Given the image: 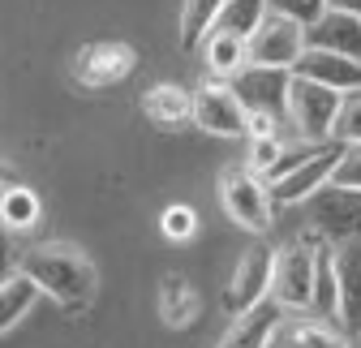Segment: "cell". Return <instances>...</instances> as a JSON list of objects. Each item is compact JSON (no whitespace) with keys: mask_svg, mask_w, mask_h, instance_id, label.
Here are the masks:
<instances>
[{"mask_svg":"<svg viewBox=\"0 0 361 348\" xmlns=\"http://www.w3.org/2000/svg\"><path fill=\"white\" fill-rule=\"evenodd\" d=\"M314 314H336V267H331V241L319 237L314 245V288H310Z\"/></svg>","mask_w":361,"mask_h":348,"instance_id":"obj_20","label":"cell"},{"mask_svg":"<svg viewBox=\"0 0 361 348\" xmlns=\"http://www.w3.org/2000/svg\"><path fill=\"white\" fill-rule=\"evenodd\" d=\"M310 215H314V237H323L331 245H340L348 237H361V189L327 181L310 198Z\"/></svg>","mask_w":361,"mask_h":348,"instance_id":"obj_5","label":"cell"},{"mask_svg":"<svg viewBox=\"0 0 361 348\" xmlns=\"http://www.w3.org/2000/svg\"><path fill=\"white\" fill-rule=\"evenodd\" d=\"M142 112L159 125V129H180L194 120V95L176 82H159L142 91Z\"/></svg>","mask_w":361,"mask_h":348,"instance_id":"obj_16","label":"cell"},{"mask_svg":"<svg viewBox=\"0 0 361 348\" xmlns=\"http://www.w3.org/2000/svg\"><path fill=\"white\" fill-rule=\"evenodd\" d=\"M159 310H164V318H168L172 327H185V323L198 314V292L190 288L185 275H168V280L159 284Z\"/></svg>","mask_w":361,"mask_h":348,"instance_id":"obj_22","label":"cell"},{"mask_svg":"<svg viewBox=\"0 0 361 348\" xmlns=\"http://www.w3.org/2000/svg\"><path fill=\"white\" fill-rule=\"evenodd\" d=\"M219 202L224 211H228V220L254 237H262L271 228V220H276V202H271L267 194V181L258 177V172L250 168H228L219 181Z\"/></svg>","mask_w":361,"mask_h":348,"instance_id":"obj_4","label":"cell"},{"mask_svg":"<svg viewBox=\"0 0 361 348\" xmlns=\"http://www.w3.org/2000/svg\"><path fill=\"white\" fill-rule=\"evenodd\" d=\"M353 348H361V335H357V340H353Z\"/></svg>","mask_w":361,"mask_h":348,"instance_id":"obj_34","label":"cell"},{"mask_svg":"<svg viewBox=\"0 0 361 348\" xmlns=\"http://www.w3.org/2000/svg\"><path fill=\"white\" fill-rule=\"evenodd\" d=\"M35 297H39V288L18 271L13 280H5L0 284V335H5L9 327H18L22 323V314L35 306Z\"/></svg>","mask_w":361,"mask_h":348,"instance_id":"obj_24","label":"cell"},{"mask_svg":"<svg viewBox=\"0 0 361 348\" xmlns=\"http://www.w3.org/2000/svg\"><path fill=\"white\" fill-rule=\"evenodd\" d=\"M305 48H323V52L361 61V18L340 13V9H323L305 26Z\"/></svg>","mask_w":361,"mask_h":348,"instance_id":"obj_14","label":"cell"},{"mask_svg":"<svg viewBox=\"0 0 361 348\" xmlns=\"http://www.w3.org/2000/svg\"><path fill=\"white\" fill-rule=\"evenodd\" d=\"M194 95V125L215 138H245V108L228 91L224 77H202Z\"/></svg>","mask_w":361,"mask_h":348,"instance_id":"obj_9","label":"cell"},{"mask_svg":"<svg viewBox=\"0 0 361 348\" xmlns=\"http://www.w3.org/2000/svg\"><path fill=\"white\" fill-rule=\"evenodd\" d=\"M271 275H276V245H250L241 254L237 271L228 275V288H224V310L228 314H241L250 306H258V301L271 297Z\"/></svg>","mask_w":361,"mask_h":348,"instance_id":"obj_7","label":"cell"},{"mask_svg":"<svg viewBox=\"0 0 361 348\" xmlns=\"http://www.w3.org/2000/svg\"><path fill=\"white\" fill-rule=\"evenodd\" d=\"M159 232H164L172 245H185V241H194V232H198V215H194V206H185V202H172V206L159 215Z\"/></svg>","mask_w":361,"mask_h":348,"instance_id":"obj_25","label":"cell"},{"mask_svg":"<svg viewBox=\"0 0 361 348\" xmlns=\"http://www.w3.org/2000/svg\"><path fill=\"white\" fill-rule=\"evenodd\" d=\"M267 9L288 18V22H297V26H310L314 18L327 9V0H267Z\"/></svg>","mask_w":361,"mask_h":348,"instance_id":"obj_28","label":"cell"},{"mask_svg":"<svg viewBox=\"0 0 361 348\" xmlns=\"http://www.w3.org/2000/svg\"><path fill=\"white\" fill-rule=\"evenodd\" d=\"M314 245L319 237L293 241L276 249V275H271V297L284 310H310V288H314Z\"/></svg>","mask_w":361,"mask_h":348,"instance_id":"obj_6","label":"cell"},{"mask_svg":"<svg viewBox=\"0 0 361 348\" xmlns=\"http://www.w3.org/2000/svg\"><path fill=\"white\" fill-rule=\"evenodd\" d=\"M331 138H340L344 147H361V91H348V95L340 99Z\"/></svg>","mask_w":361,"mask_h":348,"instance_id":"obj_26","label":"cell"},{"mask_svg":"<svg viewBox=\"0 0 361 348\" xmlns=\"http://www.w3.org/2000/svg\"><path fill=\"white\" fill-rule=\"evenodd\" d=\"M280 134V116L271 112H245V138H271Z\"/></svg>","mask_w":361,"mask_h":348,"instance_id":"obj_30","label":"cell"},{"mask_svg":"<svg viewBox=\"0 0 361 348\" xmlns=\"http://www.w3.org/2000/svg\"><path fill=\"white\" fill-rule=\"evenodd\" d=\"M327 9H340V13H353V18H361V0H327Z\"/></svg>","mask_w":361,"mask_h":348,"instance_id":"obj_32","label":"cell"},{"mask_svg":"<svg viewBox=\"0 0 361 348\" xmlns=\"http://www.w3.org/2000/svg\"><path fill=\"white\" fill-rule=\"evenodd\" d=\"M284 314L288 310L280 306V301H258V306L233 314L237 323L228 327V335L219 340V348H267L271 335H276V327L284 323Z\"/></svg>","mask_w":361,"mask_h":348,"instance_id":"obj_15","label":"cell"},{"mask_svg":"<svg viewBox=\"0 0 361 348\" xmlns=\"http://www.w3.org/2000/svg\"><path fill=\"white\" fill-rule=\"evenodd\" d=\"M18 258H22V254H18V245L9 241V232H5V228H0V284L18 275Z\"/></svg>","mask_w":361,"mask_h":348,"instance_id":"obj_31","label":"cell"},{"mask_svg":"<svg viewBox=\"0 0 361 348\" xmlns=\"http://www.w3.org/2000/svg\"><path fill=\"white\" fill-rule=\"evenodd\" d=\"M284 138L280 134H271V138H250V172H262V181L271 177V172H276V163L284 159Z\"/></svg>","mask_w":361,"mask_h":348,"instance_id":"obj_27","label":"cell"},{"mask_svg":"<svg viewBox=\"0 0 361 348\" xmlns=\"http://www.w3.org/2000/svg\"><path fill=\"white\" fill-rule=\"evenodd\" d=\"M267 348H353V335L331 331L323 323H288V314H284V323L276 327Z\"/></svg>","mask_w":361,"mask_h":348,"instance_id":"obj_17","label":"cell"},{"mask_svg":"<svg viewBox=\"0 0 361 348\" xmlns=\"http://www.w3.org/2000/svg\"><path fill=\"white\" fill-rule=\"evenodd\" d=\"M305 48V26L280 18V13H271L258 22V30L245 39V56L250 65H271V69H293V61L301 56Z\"/></svg>","mask_w":361,"mask_h":348,"instance_id":"obj_10","label":"cell"},{"mask_svg":"<svg viewBox=\"0 0 361 348\" xmlns=\"http://www.w3.org/2000/svg\"><path fill=\"white\" fill-rule=\"evenodd\" d=\"M288 73L293 77H310V82H323V86H331V91H340V95L361 91V61L336 56V52H323V48H301V56L293 61Z\"/></svg>","mask_w":361,"mask_h":348,"instance_id":"obj_13","label":"cell"},{"mask_svg":"<svg viewBox=\"0 0 361 348\" xmlns=\"http://www.w3.org/2000/svg\"><path fill=\"white\" fill-rule=\"evenodd\" d=\"M331 267H336V318L344 323V335H361V237L331 245Z\"/></svg>","mask_w":361,"mask_h":348,"instance_id":"obj_11","label":"cell"},{"mask_svg":"<svg viewBox=\"0 0 361 348\" xmlns=\"http://www.w3.org/2000/svg\"><path fill=\"white\" fill-rule=\"evenodd\" d=\"M344 155V142L331 138V142H319L305 159H297L288 172H280L276 181H267V194L276 206H297V202H310L314 194H319L327 181H331V172Z\"/></svg>","mask_w":361,"mask_h":348,"instance_id":"obj_3","label":"cell"},{"mask_svg":"<svg viewBox=\"0 0 361 348\" xmlns=\"http://www.w3.org/2000/svg\"><path fill=\"white\" fill-rule=\"evenodd\" d=\"M133 65H138V56H133L129 43H86V48L73 56V82L99 91V86L125 82L133 73Z\"/></svg>","mask_w":361,"mask_h":348,"instance_id":"obj_12","label":"cell"},{"mask_svg":"<svg viewBox=\"0 0 361 348\" xmlns=\"http://www.w3.org/2000/svg\"><path fill=\"white\" fill-rule=\"evenodd\" d=\"M219 9H224V0H185V9H180V48L194 52L198 43L215 30Z\"/></svg>","mask_w":361,"mask_h":348,"instance_id":"obj_21","label":"cell"},{"mask_svg":"<svg viewBox=\"0 0 361 348\" xmlns=\"http://www.w3.org/2000/svg\"><path fill=\"white\" fill-rule=\"evenodd\" d=\"M202 56H207V69L211 77H233L250 56H245V39L237 35H224V30H211L202 39Z\"/></svg>","mask_w":361,"mask_h":348,"instance_id":"obj_19","label":"cell"},{"mask_svg":"<svg viewBox=\"0 0 361 348\" xmlns=\"http://www.w3.org/2000/svg\"><path fill=\"white\" fill-rule=\"evenodd\" d=\"M262 18H267V0H224V9L215 18V30L237 35V39H250Z\"/></svg>","mask_w":361,"mask_h":348,"instance_id":"obj_23","label":"cell"},{"mask_svg":"<svg viewBox=\"0 0 361 348\" xmlns=\"http://www.w3.org/2000/svg\"><path fill=\"white\" fill-rule=\"evenodd\" d=\"M288 69H271V65H241L233 77H224L228 82V91L237 95V104L245 112H271V116H280L284 120V99H288Z\"/></svg>","mask_w":361,"mask_h":348,"instance_id":"obj_8","label":"cell"},{"mask_svg":"<svg viewBox=\"0 0 361 348\" xmlns=\"http://www.w3.org/2000/svg\"><path fill=\"white\" fill-rule=\"evenodd\" d=\"M39 215H43V206H39V194H35V189L9 185V181L0 185V228H5V232H26V228H35Z\"/></svg>","mask_w":361,"mask_h":348,"instance_id":"obj_18","label":"cell"},{"mask_svg":"<svg viewBox=\"0 0 361 348\" xmlns=\"http://www.w3.org/2000/svg\"><path fill=\"white\" fill-rule=\"evenodd\" d=\"M340 91L310 77H288V99H284V120L310 142H331L336 112H340Z\"/></svg>","mask_w":361,"mask_h":348,"instance_id":"obj_2","label":"cell"},{"mask_svg":"<svg viewBox=\"0 0 361 348\" xmlns=\"http://www.w3.org/2000/svg\"><path fill=\"white\" fill-rule=\"evenodd\" d=\"M5 181H9V168H5V163H0V185H5Z\"/></svg>","mask_w":361,"mask_h":348,"instance_id":"obj_33","label":"cell"},{"mask_svg":"<svg viewBox=\"0 0 361 348\" xmlns=\"http://www.w3.org/2000/svg\"><path fill=\"white\" fill-rule=\"evenodd\" d=\"M18 271L43 297L61 301L65 310H82L90 301V292H95V267H90L78 249H61V245L30 249L26 258H18Z\"/></svg>","mask_w":361,"mask_h":348,"instance_id":"obj_1","label":"cell"},{"mask_svg":"<svg viewBox=\"0 0 361 348\" xmlns=\"http://www.w3.org/2000/svg\"><path fill=\"white\" fill-rule=\"evenodd\" d=\"M336 185H348V189H361V147H344L336 172H331Z\"/></svg>","mask_w":361,"mask_h":348,"instance_id":"obj_29","label":"cell"}]
</instances>
